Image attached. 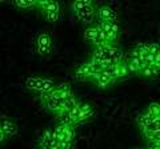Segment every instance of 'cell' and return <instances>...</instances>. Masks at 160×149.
<instances>
[{
	"label": "cell",
	"mask_w": 160,
	"mask_h": 149,
	"mask_svg": "<svg viewBox=\"0 0 160 149\" xmlns=\"http://www.w3.org/2000/svg\"><path fill=\"white\" fill-rule=\"evenodd\" d=\"M24 85L27 89L38 93H47L51 92L52 89L56 87V84L53 83L52 79H47V77H40V76H29L26 79Z\"/></svg>",
	"instance_id": "cell-3"
},
{
	"label": "cell",
	"mask_w": 160,
	"mask_h": 149,
	"mask_svg": "<svg viewBox=\"0 0 160 149\" xmlns=\"http://www.w3.org/2000/svg\"><path fill=\"white\" fill-rule=\"evenodd\" d=\"M55 91H56V93L60 96V99H62L63 101H66V100H68V99L73 97L72 88L67 83H60V84H58V85L55 87Z\"/></svg>",
	"instance_id": "cell-14"
},
{
	"label": "cell",
	"mask_w": 160,
	"mask_h": 149,
	"mask_svg": "<svg viewBox=\"0 0 160 149\" xmlns=\"http://www.w3.org/2000/svg\"><path fill=\"white\" fill-rule=\"evenodd\" d=\"M6 138H7V136L4 135V133H3V131H2V129H0V144L6 141Z\"/></svg>",
	"instance_id": "cell-23"
},
{
	"label": "cell",
	"mask_w": 160,
	"mask_h": 149,
	"mask_svg": "<svg viewBox=\"0 0 160 149\" xmlns=\"http://www.w3.org/2000/svg\"><path fill=\"white\" fill-rule=\"evenodd\" d=\"M91 83L96 84L99 88H108V87L113 85V84L116 83V80H115V79L106 71V69H103V71L96 72L93 74V77L91 79Z\"/></svg>",
	"instance_id": "cell-9"
},
{
	"label": "cell",
	"mask_w": 160,
	"mask_h": 149,
	"mask_svg": "<svg viewBox=\"0 0 160 149\" xmlns=\"http://www.w3.org/2000/svg\"><path fill=\"white\" fill-rule=\"evenodd\" d=\"M96 73V69L93 68L91 61L83 63L76 71H75V80L78 81H91V79L93 77V74Z\"/></svg>",
	"instance_id": "cell-8"
},
{
	"label": "cell",
	"mask_w": 160,
	"mask_h": 149,
	"mask_svg": "<svg viewBox=\"0 0 160 149\" xmlns=\"http://www.w3.org/2000/svg\"><path fill=\"white\" fill-rule=\"evenodd\" d=\"M92 117H93V108H92L91 104H88V103H80V109H79V124L91 120Z\"/></svg>",
	"instance_id": "cell-13"
},
{
	"label": "cell",
	"mask_w": 160,
	"mask_h": 149,
	"mask_svg": "<svg viewBox=\"0 0 160 149\" xmlns=\"http://www.w3.org/2000/svg\"><path fill=\"white\" fill-rule=\"evenodd\" d=\"M159 73H160L159 69H156L153 65H151V64H146L139 74H142L144 77H156Z\"/></svg>",
	"instance_id": "cell-17"
},
{
	"label": "cell",
	"mask_w": 160,
	"mask_h": 149,
	"mask_svg": "<svg viewBox=\"0 0 160 149\" xmlns=\"http://www.w3.org/2000/svg\"><path fill=\"white\" fill-rule=\"evenodd\" d=\"M15 7L20 8V9H29V8H35L38 6L36 0H16L13 3Z\"/></svg>",
	"instance_id": "cell-18"
},
{
	"label": "cell",
	"mask_w": 160,
	"mask_h": 149,
	"mask_svg": "<svg viewBox=\"0 0 160 149\" xmlns=\"http://www.w3.org/2000/svg\"><path fill=\"white\" fill-rule=\"evenodd\" d=\"M148 149H160V142L159 144H152V145L149 147Z\"/></svg>",
	"instance_id": "cell-24"
},
{
	"label": "cell",
	"mask_w": 160,
	"mask_h": 149,
	"mask_svg": "<svg viewBox=\"0 0 160 149\" xmlns=\"http://www.w3.org/2000/svg\"><path fill=\"white\" fill-rule=\"evenodd\" d=\"M143 136L146 137L149 142L159 144L160 142V125L155 132H143Z\"/></svg>",
	"instance_id": "cell-20"
},
{
	"label": "cell",
	"mask_w": 160,
	"mask_h": 149,
	"mask_svg": "<svg viewBox=\"0 0 160 149\" xmlns=\"http://www.w3.org/2000/svg\"><path fill=\"white\" fill-rule=\"evenodd\" d=\"M146 112H147L152 118H155V120L160 118V103H151V104L148 105V108H147Z\"/></svg>",
	"instance_id": "cell-19"
},
{
	"label": "cell",
	"mask_w": 160,
	"mask_h": 149,
	"mask_svg": "<svg viewBox=\"0 0 160 149\" xmlns=\"http://www.w3.org/2000/svg\"><path fill=\"white\" fill-rule=\"evenodd\" d=\"M36 8H39L42 13H51V12H60V4L53 0H40L38 2Z\"/></svg>",
	"instance_id": "cell-12"
},
{
	"label": "cell",
	"mask_w": 160,
	"mask_h": 149,
	"mask_svg": "<svg viewBox=\"0 0 160 149\" xmlns=\"http://www.w3.org/2000/svg\"><path fill=\"white\" fill-rule=\"evenodd\" d=\"M100 29L106 35L108 44H115L119 39L120 35V28L116 22H104V23H98Z\"/></svg>",
	"instance_id": "cell-6"
},
{
	"label": "cell",
	"mask_w": 160,
	"mask_h": 149,
	"mask_svg": "<svg viewBox=\"0 0 160 149\" xmlns=\"http://www.w3.org/2000/svg\"><path fill=\"white\" fill-rule=\"evenodd\" d=\"M53 49L52 37L48 33H40L36 39V52L40 56H49Z\"/></svg>",
	"instance_id": "cell-7"
},
{
	"label": "cell",
	"mask_w": 160,
	"mask_h": 149,
	"mask_svg": "<svg viewBox=\"0 0 160 149\" xmlns=\"http://www.w3.org/2000/svg\"><path fill=\"white\" fill-rule=\"evenodd\" d=\"M40 103H42V105L46 109H48L49 112L58 115V113L62 111L64 101L60 99V96L58 95L56 91H55V88H53L51 92L42 93V95H40Z\"/></svg>",
	"instance_id": "cell-4"
},
{
	"label": "cell",
	"mask_w": 160,
	"mask_h": 149,
	"mask_svg": "<svg viewBox=\"0 0 160 149\" xmlns=\"http://www.w3.org/2000/svg\"><path fill=\"white\" fill-rule=\"evenodd\" d=\"M44 19L48 22V23H58L62 17V12H51V13H42Z\"/></svg>",
	"instance_id": "cell-21"
},
{
	"label": "cell",
	"mask_w": 160,
	"mask_h": 149,
	"mask_svg": "<svg viewBox=\"0 0 160 149\" xmlns=\"http://www.w3.org/2000/svg\"><path fill=\"white\" fill-rule=\"evenodd\" d=\"M89 61L96 69V72H100L109 65H115V64L124 61V56L123 52L115 44H107V46L95 48Z\"/></svg>",
	"instance_id": "cell-1"
},
{
	"label": "cell",
	"mask_w": 160,
	"mask_h": 149,
	"mask_svg": "<svg viewBox=\"0 0 160 149\" xmlns=\"http://www.w3.org/2000/svg\"><path fill=\"white\" fill-rule=\"evenodd\" d=\"M71 8L80 23L92 26L93 19L96 16V8H95L93 2L91 0H76L71 4Z\"/></svg>",
	"instance_id": "cell-2"
},
{
	"label": "cell",
	"mask_w": 160,
	"mask_h": 149,
	"mask_svg": "<svg viewBox=\"0 0 160 149\" xmlns=\"http://www.w3.org/2000/svg\"><path fill=\"white\" fill-rule=\"evenodd\" d=\"M115 71H116V77H118V80L127 77L128 74L131 73L127 61H122V63H119V64H115Z\"/></svg>",
	"instance_id": "cell-16"
},
{
	"label": "cell",
	"mask_w": 160,
	"mask_h": 149,
	"mask_svg": "<svg viewBox=\"0 0 160 149\" xmlns=\"http://www.w3.org/2000/svg\"><path fill=\"white\" fill-rule=\"evenodd\" d=\"M59 145V141L53 135V129H47L43 132V135L39 138V149L46 148H56Z\"/></svg>",
	"instance_id": "cell-10"
},
{
	"label": "cell",
	"mask_w": 160,
	"mask_h": 149,
	"mask_svg": "<svg viewBox=\"0 0 160 149\" xmlns=\"http://www.w3.org/2000/svg\"><path fill=\"white\" fill-rule=\"evenodd\" d=\"M72 145H73V142H67V141H62V142H59V145H58V149H72Z\"/></svg>",
	"instance_id": "cell-22"
},
{
	"label": "cell",
	"mask_w": 160,
	"mask_h": 149,
	"mask_svg": "<svg viewBox=\"0 0 160 149\" xmlns=\"http://www.w3.org/2000/svg\"><path fill=\"white\" fill-rule=\"evenodd\" d=\"M2 120H3V118H0V128H2Z\"/></svg>",
	"instance_id": "cell-25"
},
{
	"label": "cell",
	"mask_w": 160,
	"mask_h": 149,
	"mask_svg": "<svg viewBox=\"0 0 160 149\" xmlns=\"http://www.w3.org/2000/svg\"><path fill=\"white\" fill-rule=\"evenodd\" d=\"M0 129L7 137H12L18 133V125L12 120H8V118H3L2 120V128Z\"/></svg>",
	"instance_id": "cell-15"
},
{
	"label": "cell",
	"mask_w": 160,
	"mask_h": 149,
	"mask_svg": "<svg viewBox=\"0 0 160 149\" xmlns=\"http://www.w3.org/2000/svg\"><path fill=\"white\" fill-rule=\"evenodd\" d=\"M96 17L99 19V23L104 22H118V13L113 11L111 7L103 6L96 9Z\"/></svg>",
	"instance_id": "cell-11"
},
{
	"label": "cell",
	"mask_w": 160,
	"mask_h": 149,
	"mask_svg": "<svg viewBox=\"0 0 160 149\" xmlns=\"http://www.w3.org/2000/svg\"><path fill=\"white\" fill-rule=\"evenodd\" d=\"M84 39H86L88 43L93 44L96 48L107 46L108 44L106 35H104L103 31L100 29L99 24H92V26H89L88 28H86V31H84Z\"/></svg>",
	"instance_id": "cell-5"
}]
</instances>
